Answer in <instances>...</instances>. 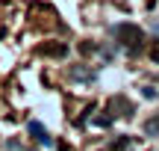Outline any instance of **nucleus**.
<instances>
[{
    "label": "nucleus",
    "mask_w": 159,
    "mask_h": 151,
    "mask_svg": "<svg viewBox=\"0 0 159 151\" xmlns=\"http://www.w3.org/2000/svg\"><path fill=\"white\" fill-rule=\"evenodd\" d=\"M127 145H130V139H127V136H121V139L112 142V151H121V148H127Z\"/></svg>",
    "instance_id": "6"
},
{
    "label": "nucleus",
    "mask_w": 159,
    "mask_h": 151,
    "mask_svg": "<svg viewBox=\"0 0 159 151\" xmlns=\"http://www.w3.org/2000/svg\"><path fill=\"white\" fill-rule=\"evenodd\" d=\"M144 134H148V136H159V116H153V119L144 122Z\"/></svg>",
    "instance_id": "5"
},
{
    "label": "nucleus",
    "mask_w": 159,
    "mask_h": 151,
    "mask_svg": "<svg viewBox=\"0 0 159 151\" xmlns=\"http://www.w3.org/2000/svg\"><path fill=\"white\" fill-rule=\"evenodd\" d=\"M115 39H118L124 47H130V53H139L144 33H142V27H136V24H118V27H115Z\"/></svg>",
    "instance_id": "1"
},
{
    "label": "nucleus",
    "mask_w": 159,
    "mask_h": 151,
    "mask_svg": "<svg viewBox=\"0 0 159 151\" xmlns=\"http://www.w3.org/2000/svg\"><path fill=\"white\" fill-rule=\"evenodd\" d=\"M94 124H100V128H106V124H112V116H97Z\"/></svg>",
    "instance_id": "7"
},
{
    "label": "nucleus",
    "mask_w": 159,
    "mask_h": 151,
    "mask_svg": "<svg viewBox=\"0 0 159 151\" xmlns=\"http://www.w3.org/2000/svg\"><path fill=\"white\" fill-rule=\"evenodd\" d=\"M30 136H33V139L39 142V145H44V148H50V145H53V139L47 136V130L41 128L39 122H30Z\"/></svg>",
    "instance_id": "2"
},
{
    "label": "nucleus",
    "mask_w": 159,
    "mask_h": 151,
    "mask_svg": "<svg viewBox=\"0 0 159 151\" xmlns=\"http://www.w3.org/2000/svg\"><path fill=\"white\" fill-rule=\"evenodd\" d=\"M39 53L41 56H68V45H62V41H56V45H41L39 47Z\"/></svg>",
    "instance_id": "3"
},
{
    "label": "nucleus",
    "mask_w": 159,
    "mask_h": 151,
    "mask_svg": "<svg viewBox=\"0 0 159 151\" xmlns=\"http://www.w3.org/2000/svg\"><path fill=\"white\" fill-rule=\"evenodd\" d=\"M150 59H153V62H159V41L150 47Z\"/></svg>",
    "instance_id": "8"
},
{
    "label": "nucleus",
    "mask_w": 159,
    "mask_h": 151,
    "mask_svg": "<svg viewBox=\"0 0 159 151\" xmlns=\"http://www.w3.org/2000/svg\"><path fill=\"white\" fill-rule=\"evenodd\" d=\"M71 77H74V80L91 83V80H94V71H89V68H74V71H71Z\"/></svg>",
    "instance_id": "4"
}]
</instances>
